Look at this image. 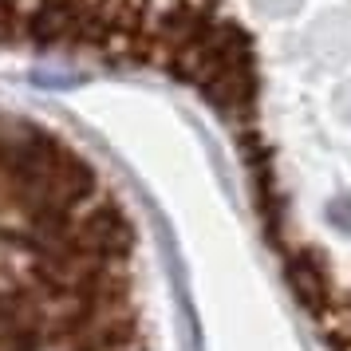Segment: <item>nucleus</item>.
Here are the masks:
<instances>
[{"label": "nucleus", "instance_id": "f03ea898", "mask_svg": "<svg viewBox=\"0 0 351 351\" xmlns=\"http://www.w3.org/2000/svg\"><path fill=\"white\" fill-rule=\"evenodd\" d=\"M328 217H332L343 233H351V193H343V197H335L332 206H328Z\"/></svg>", "mask_w": 351, "mask_h": 351}, {"label": "nucleus", "instance_id": "7ed1b4c3", "mask_svg": "<svg viewBox=\"0 0 351 351\" xmlns=\"http://www.w3.org/2000/svg\"><path fill=\"white\" fill-rule=\"evenodd\" d=\"M256 4H261L265 12H272V16H285V12H292L300 0H256Z\"/></svg>", "mask_w": 351, "mask_h": 351}, {"label": "nucleus", "instance_id": "f257e3e1", "mask_svg": "<svg viewBox=\"0 0 351 351\" xmlns=\"http://www.w3.org/2000/svg\"><path fill=\"white\" fill-rule=\"evenodd\" d=\"M288 285H292L296 300L308 312H324V304H328V272L316 261V253H296L288 261Z\"/></svg>", "mask_w": 351, "mask_h": 351}, {"label": "nucleus", "instance_id": "20e7f679", "mask_svg": "<svg viewBox=\"0 0 351 351\" xmlns=\"http://www.w3.org/2000/svg\"><path fill=\"white\" fill-rule=\"evenodd\" d=\"M123 351H143V348H123Z\"/></svg>", "mask_w": 351, "mask_h": 351}]
</instances>
